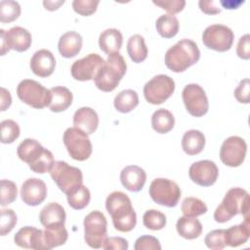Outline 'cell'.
<instances>
[{
	"instance_id": "f5cc1de1",
	"label": "cell",
	"mask_w": 250,
	"mask_h": 250,
	"mask_svg": "<svg viewBox=\"0 0 250 250\" xmlns=\"http://www.w3.org/2000/svg\"><path fill=\"white\" fill-rule=\"evenodd\" d=\"M243 1H239L238 3L235 4V2L233 1H220V4L222 6H224L225 9H229V10H231V9H237L239 7L240 4H242Z\"/></svg>"
},
{
	"instance_id": "8fae6325",
	"label": "cell",
	"mask_w": 250,
	"mask_h": 250,
	"mask_svg": "<svg viewBox=\"0 0 250 250\" xmlns=\"http://www.w3.org/2000/svg\"><path fill=\"white\" fill-rule=\"evenodd\" d=\"M174 90V80L166 74H158L145 84L144 96L147 103L151 104H160L172 96Z\"/></svg>"
},
{
	"instance_id": "2e32d148",
	"label": "cell",
	"mask_w": 250,
	"mask_h": 250,
	"mask_svg": "<svg viewBox=\"0 0 250 250\" xmlns=\"http://www.w3.org/2000/svg\"><path fill=\"white\" fill-rule=\"evenodd\" d=\"M104 62L105 61L100 55L92 53L80 60L75 61L70 67V72L75 80H94Z\"/></svg>"
},
{
	"instance_id": "9a60e30c",
	"label": "cell",
	"mask_w": 250,
	"mask_h": 250,
	"mask_svg": "<svg viewBox=\"0 0 250 250\" xmlns=\"http://www.w3.org/2000/svg\"><path fill=\"white\" fill-rule=\"evenodd\" d=\"M247 144L238 136L227 138L220 148V159L229 167L240 166L246 156Z\"/></svg>"
},
{
	"instance_id": "3957f363",
	"label": "cell",
	"mask_w": 250,
	"mask_h": 250,
	"mask_svg": "<svg viewBox=\"0 0 250 250\" xmlns=\"http://www.w3.org/2000/svg\"><path fill=\"white\" fill-rule=\"evenodd\" d=\"M200 59L197 44L190 39H182L170 47L165 54V64L174 72H183Z\"/></svg>"
},
{
	"instance_id": "d6a6232c",
	"label": "cell",
	"mask_w": 250,
	"mask_h": 250,
	"mask_svg": "<svg viewBox=\"0 0 250 250\" xmlns=\"http://www.w3.org/2000/svg\"><path fill=\"white\" fill-rule=\"evenodd\" d=\"M127 52L134 62L139 63L144 62L147 57V48L145 43V38L140 34L132 35L127 43Z\"/></svg>"
},
{
	"instance_id": "ee69618b",
	"label": "cell",
	"mask_w": 250,
	"mask_h": 250,
	"mask_svg": "<svg viewBox=\"0 0 250 250\" xmlns=\"http://www.w3.org/2000/svg\"><path fill=\"white\" fill-rule=\"evenodd\" d=\"M135 250H160L161 245L159 240L152 235L140 236L134 245Z\"/></svg>"
},
{
	"instance_id": "277c9868",
	"label": "cell",
	"mask_w": 250,
	"mask_h": 250,
	"mask_svg": "<svg viewBox=\"0 0 250 250\" xmlns=\"http://www.w3.org/2000/svg\"><path fill=\"white\" fill-rule=\"evenodd\" d=\"M249 194L241 188H231L225 194L221 204L214 212V219L218 223H226L237 214L248 216Z\"/></svg>"
},
{
	"instance_id": "60d3db41",
	"label": "cell",
	"mask_w": 250,
	"mask_h": 250,
	"mask_svg": "<svg viewBox=\"0 0 250 250\" xmlns=\"http://www.w3.org/2000/svg\"><path fill=\"white\" fill-rule=\"evenodd\" d=\"M18 195V188L14 182L10 180H1V206L4 207L13 203Z\"/></svg>"
},
{
	"instance_id": "7bdbcfd3",
	"label": "cell",
	"mask_w": 250,
	"mask_h": 250,
	"mask_svg": "<svg viewBox=\"0 0 250 250\" xmlns=\"http://www.w3.org/2000/svg\"><path fill=\"white\" fill-rule=\"evenodd\" d=\"M99 3V0H74L72 1V8L77 14L88 17L96 12Z\"/></svg>"
},
{
	"instance_id": "9c48e42d",
	"label": "cell",
	"mask_w": 250,
	"mask_h": 250,
	"mask_svg": "<svg viewBox=\"0 0 250 250\" xmlns=\"http://www.w3.org/2000/svg\"><path fill=\"white\" fill-rule=\"evenodd\" d=\"M68 154L74 160L84 161L92 154V144L88 135L76 127L67 128L62 136Z\"/></svg>"
},
{
	"instance_id": "e575fe53",
	"label": "cell",
	"mask_w": 250,
	"mask_h": 250,
	"mask_svg": "<svg viewBox=\"0 0 250 250\" xmlns=\"http://www.w3.org/2000/svg\"><path fill=\"white\" fill-rule=\"evenodd\" d=\"M66 197L68 205L71 208L75 210H81L89 204L91 199V193L88 188H86V186L81 185L73 191L66 194Z\"/></svg>"
},
{
	"instance_id": "603a6c76",
	"label": "cell",
	"mask_w": 250,
	"mask_h": 250,
	"mask_svg": "<svg viewBox=\"0 0 250 250\" xmlns=\"http://www.w3.org/2000/svg\"><path fill=\"white\" fill-rule=\"evenodd\" d=\"M65 211L62 205L57 202H50L42 208L39 214V221L44 228L64 225Z\"/></svg>"
},
{
	"instance_id": "e0dca14e",
	"label": "cell",
	"mask_w": 250,
	"mask_h": 250,
	"mask_svg": "<svg viewBox=\"0 0 250 250\" xmlns=\"http://www.w3.org/2000/svg\"><path fill=\"white\" fill-rule=\"evenodd\" d=\"M188 176L196 185L210 187L216 183L219 176V169L215 162L211 160H199L190 165Z\"/></svg>"
},
{
	"instance_id": "7402d4cb",
	"label": "cell",
	"mask_w": 250,
	"mask_h": 250,
	"mask_svg": "<svg viewBox=\"0 0 250 250\" xmlns=\"http://www.w3.org/2000/svg\"><path fill=\"white\" fill-rule=\"evenodd\" d=\"M73 125L87 135H91L99 126V116L97 112L89 106L80 107L73 114Z\"/></svg>"
},
{
	"instance_id": "f35d334b",
	"label": "cell",
	"mask_w": 250,
	"mask_h": 250,
	"mask_svg": "<svg viewBox=\"0 0 250 250\" xmlns=\"http://www.w3.org/2000/svg\"><path fill=\"white\" fill-rule=\"evenodd\" d=\"M1 143L12 144L20 137L19 124L11 119H5L1 122Z\"/></svg>"
},
{
	"instance_id": "ab89813d",
	"label": "cell",
	"mask_w": 250,
	"mask_h": 250,
	"mask_svg": "<svg viewBox=\"0 0 250 250\" xmlns=\"http://www.w3.org/2000/svg\"><path fill=\"white\" fill-rule=\"evenodd\" d=\"M204 242L206 246L210 249L221 250L225 248L226 245V229H214L209 231L205 238Z\"/></svg>"
},
{
	"instance_id": "f1b7e54d",
	"label": "cell",
	"mask_w": 250,
	"mask_h": 250,
	"mask_svg": "<svg viewBox=\"0 0 250 250\" xmlns=\"http://www.w3.org/2000/svg\"><path fill=\"white\" fill-rule=\"evenodd\" d=\"M176 229L180 236L191 240L197 238L201 234L202 225L195 218L183 216L178 219L176 224Z\"/></svg>"
},
{
	"instance_id": "ac0fdd59",
	"label": "cell",
	"mask_w": 250,
	"mask_h": 250,
	"mask_svg": "<svg viewBox=\"0 0 250 250\" xmlns=\"http://www.w3.org/2000/svg\"><path fill=\"white\" fill-rule=\"evenodd\" d=\"M46 196L47 187L41 179L29 178L21 185V197L26 205L37 206L45 200Z\"/></svg>"
},
{
	"instance_id": "836d02e7",
	"label": "cell",
	"mask_w": 250,
	"mask_h": 250,
	"mask_svg": "<svg viewBox=\"0 0 250 250\" xmlns=\"http://www.w3.org/2000/svg\"><path fill=\"white\" fill-rule=\"evenodd\" d=\"M157 32L163 38H172L179 31V21L173 15H161L155 22Z\"/></svg>"
},
{
	"instance_id": "4dcf8cb0",
	"label": "cell",
	"mask_w": 250,
	"mask_h": 250,
	"mask_svg": "<svg viewBox=\"0 0 250 250\" xmlns=\"http://www.w3.org/2000/svg\"><path fill=\"white\" fill-rule=\"evenodd\" d=\"M113 104L117 111L128 113L139 104V96L137 92L132 89L123 90L115 96Z\"/></svg>"
},
{
	"instance_id": "b9f144b4",
	"label": "cell",
	"mask_w": 250,
	"mask_h": 250,
	"mask_svg": "<svg viewBox=\"0 0 250 250\" xmlns=\"http://www.w3.org/2000/svg\"><path fill=\"white\" fill-rule=\"evenodd\" d=\"M17 224V215L13 209H2L0 217V233L2 236L9 233Z\"/></svg>"
},
{
	"instance_id": "f546056e",
	"label": "cell",
	"mask_w": 250,
	"mask_h": 250,
	"mask_svg": "<svg viewBox=\"0 0 250 250\" xmlns=\"http://www.w3.org/2000/svg\"><path fill=\"white\" fill-rule=\"evenodd\" d=\"M174 124V115L168 109L159 108L152 113L151 126L156 133L166 134L173 129Z\"/></svg>"
},
{
	"instance_id": "1f68e13d",
	"label": "cell",
	"mask_w": 250,
	"mask_h": 250,
	"mask_svg": "<svg viewBox=\"0 0 250 250\" xmlns=\"http://www.w3.org/2000/svg\"><path fill=\"white\" fill-rule=\"evenodd\" d=\"M43 232L44 242L47 250L64 244L68 238V232L64 225L45 228V230Z\"/></svg>"
},
{
	"instance_id": "d4e9b609",
	"label": "cell",
	"mask_w": 250,
	"mask_h": 250,
	"mask_svg": "<svg viewBox=\"0 0 250 250\" xmlns=\"http://www.w3.org/2000/svg\"><path fill=\"white\" fill-rule=\"evenodd\" d=\"M250 236L249 217H244V221L226 229V245L238 247L247 242Z\"/></svg>"
},
{
	"instance_id": "7dc6e473",
	"label": "cell",
	"mask_w": 250,
	"mask_h": 250,
	"mask_svg": "<svg viewBox=\"0 0 250 250\" xmlns=\"http://www.w3.org/2000/svg\"><path fill=\"white\" fill-rule=\"evenodd\" d=\"M105 250H127L128 249V241L120 236H112L106 237L103 247Z\"/></svg>"
},
{
	"instance_id": "52a82bcc",
	"label": "cell",
	"mask_w": 250,
	"mask_h": 250,
	"mask_svg": "<svg viewBox=\"0 0 250 250\" xmlns=\"http://www.w3.org/2000/svg\"><path fill=\"white\" fill-rule=\"evenodd\" d=\"M17 95L21 102L38 109L49 106L52 100L50 89L32 79L21 80L17 86Z\"/></svg>"
},
{
	"instance_id": "83f0119b",
	"label": "cell",
	"mask_w": 250,
	"mask_h": 250,
	"mask_svg": "<svg viewBox=\"0 0 250 250\" xmlns=\"http://www.w3.org/2000/svg\"><path fill=\"white\" fill-rule=\"evenodd\" d=\"M205 146V136L199 130L187 131L182 138L183 150L188 155L200 153Z\"/></svg>"
},
{
	"instance_id": "74e56055",
	"label": "cell",
	"mask_w": 250,
	"mask_h": 250,
	"mask_svg": "<svg viewBox=\"0 0 250 250\" xmlns=\"http://www.w3.org/2000/svg\"><path fill=\"white\" fill-rule=\"evenodd\" d=\"M21 15V6L17 1L2 0L0 2V21L11 22Z\"/></svg>"
},
{
	"instance_id": "4fadbf2b",
	"label": "cell",
	"mask_w": 250,
	"mask_h": 250,
	"mask_svg": "<svg viewBox=\"0 0 250 250\" xmlns=\"http://www.w3.org/2000/svg\"><path fill=\"white\" fill-rule=\"evenodd\" d=\"M31 41L30 32L21 26H14L7 31L0 29L1 56H4L10 50L24 52L29 49Z\"/></svg>"
},
{
	"instance_id": "5bb4252c",
	"label": "cell",
	"mask_w": 250,
	"mask_h": 250,
	"mask_svg": "<svg viewBox=\"0 0 250 250\" xmlns=\"http://www.w3.org/2000/svg\"><path fill=\"white\" fill-rule=\"evenodd\" d=\"M183 102L188 112L194 117L205 115L209 109L208 98L201 86L190 83L185 86L182 92Z\"/></svg>"
},
{
	"instance_id": "cb8c5ba5",
	"label": "cell",
	"mask_w": 250,
	"mask_h": 250,
	"mask_svg": "<svg viewBox=\"0 0 250 250\" xmlns=\"http://www.w3.org/2000/svg\"><path fill=\"white\" fill-rule=\"evenodd\" d=\"M82 37L76 31H67L63 33L58 43L60 54L66 59H70L78 55L82 48Z\"/></svg>"
},
{
	"instance_id": "c3c4849f",
	"label": "cell",
	"mask_w": 250,
	"mask_h": 250,
	"mask_svg": "<svg viewBox=\"0 0 250 250\" xmlns=\"http://www.w3.org/2000/svg\"><path fill=\"white\" fill-rule=\"evenodd\" d=\"M236 55L243 60L250 59V35L248 33L239 38L236 47Z\"/></svg>"
},
{
	"instance_id": "ba28073f",
	"label": "cell",
	"mask_w": 250,
	"mask_h": 250,
	"mask_svg": "<svg viewBox=\"0 0 250 250\" xmlns=\"http://www.w3.org/2000/svg\"><path fill=\"white\" fill-rule=\"evenodd\" d=\"M85 242L95 249L102 248L106 239L107 222L104 215L98 210L90 212L84 218Z\"/></svg>"
},
{
	"instance_id": "8992f818",
	"label": "cell",
	"mask_w": 250,
	"mask_h": 250,
	"mask_svg": "<svg viewBox=\"0 0 250 250\" xmlns=\"http://www.w3.org/2000/svg\"><path fill=\"white\" fill-rule=\"evenodd\" d=\"M51 178L58 188L65 194L70 193L80 187L83 182V175L79 168L69 165L64 161H55L49 171Z\"/></svg>"
},
{
	"instance_id": "f6af8a7d",
	"label": "cell",
	"mask_w": 250,
	"mask_h": 250,
	"mask_svg": "<svg viewBox=\"0 0 250 250\" xmlns=\"http://www.w3.org/2000/svg\"><path fill=\"white\" fill-rule=\"evenodd\" d=\"M153 4L160 7L169 13V15H175L183 11L186 6L185 0H153Z\"/></svg>"
},
{
	"instance_id": "6da1fadb",
	"label": "cell",
	"mask_w": 250,
	"mask_h": 250,
	"mask_svg": "<svg viewBox=\"0 0 250 250\" xmlns=\"http://www.w3.org/2000/svg\"><path fill=\"white\" fill-rule=\"evenodd\" d=\"M105 208L111 216L115 229L121 232L131 231L137 224V215L128 195L122 191H112L106 197Z\"/></svg>"
},
{
	"instance_id": "681fc988",
	"label": "cell",
	"mask_w": 250,
	"mask_h": 250,
	"mask_svg": "<svg viewBox=\"0 0 250 250\" xmlns=\"http://www.w3.org/2000/svg\"><path fill=\"white\" fill-rule=\"evenodd\" d=\"M217 4H218V2H215V1L200 0L198 2V6H199L200 10L207 15H216V14L221 13V9Z\"/></svg>"
},
{
	"instance_id": "484cf974",
	"label": "cell",
	"mask_w": 250,
	"mask_h": 250,
	"mask_svg": "<svg viewBox=\"0 0 250 250\" xmlns=\"http://www.w3.org/2000/svg\"><path fill=\"white\" fill-rule=\"evenodd\" d=\"M122 42V34L116 28H107L104 30L99 36L100 49L107 55L118 53L121 49Z\"/></svg>"
},
{
	"instance_id": "f907efd6",
	"label": "cell",
	"mask_w": 250,
	"mask_h": 250,
	"mask_svg": "<svg viewBox=\"0 0 250 250\" xmlns=\"http://www.w3.org/2000/svg\"><path fill=\"white\" fill-rule=\"evenodd\" d=\"M12 104V97L10 92L1 87V111L6 110Z\"/></svg>"
},
{
	"instance_id": "5b68a950",
	"label": "cell",
	"mask_w": 250,
	"mask_h": 250,
	"mask_svg": "<svg viewBox=\"0 0 250 250\" xmlns=\"http://www.w3.org/2000/svg\"><path fill=\"white\" fill-rule=\"evenodd\" d=\"M126 69L127 64L122 55L119 52L110 54L96 75L95 85L103 92H111L118 86L126 73Z\"/></svg>"
},
{
	"instance_id": "ffe728a7",
	"label": "cell",
	"mask_w": 250,
	"mask_h": 250,
	"mask_svg": "<svg viewBox=\"0 0 250 250\" xmlns=\"http://www.w3.org/2000/svg\"><path fill=\"white\" fill-rule=\"evenodd\" d=\"M56 66L54 55L47 49L36 51L30 60V68L32 72L39 77L50 76Z\"/></svg>"
},
{
	"instance_id": "44dd1931",
	"label": "cell",
	"mask_w": 250,
	"mask_h": 250,
	"mask_svg": "<svg viewBox=\"0 0 250 250\" xmlns=\"http://www.w3.org/2000/svg\"><path fill=\"white\" fill-rule=\"evenodd\" d=\"M122 186L133 192L140 191L146 181V174L143 168L137 165H129L120 172Z\"/></svg>"
},
{
	"instance_id": "4316f807",
	"label": "cell",
	"mask_w": 250,
	"mask_h": 250,
	"mask_svg": "<svg viewBox=\"0 0 250 250\" xmlns=\"http://www.w3.org/2000/svg\"><path fill=\"white\" fill-rule=\"evenodd\" d=\"M52 100L49 108L53 112H62L67 109L72 104L73 96L70 90L63 86H56L50 89Z\"/></svg>"
},
{
	"instance_id": "bcb514c9",
	"label": "cell",
	"mask_w": 250,
	"mask_h": 250,
	"mask_svg": "<svg viewBox=\"0 0 250 250\" xmlns=\"http://www.w3.org/2000/svg\"><path fill=\"white\" fill-rule=\"evenodd\" d=\"M250 81L248 78L241 80L234 90V97L241 104H249L250 102Z\"/></svg>"
},
{
	"instance_id": "d590c367",
	"label": "cell",
	"mask_w": 250,
	"mask_h": 250,
	"mask_svg": "<svg viewBox=\"0 0 250 250\" xmlns=\"http://www.w3.org/2000/svg\"><path fill=\"white\" fill-rule=\"evenodd\" d=\"M181 209L184 216L190 218H196L207 212L206 204L201 199L192 196L186 197L183 200Z\"/></svg>"
},
{
	"instance_id": "d6986e66",
	"label": "cell",
	"mask_w": 250,
	"mask_h": 250,
	"mask_svg": "<svg viewBox=\"0 0 250 250\" xmlns=\"http://www.w3.org/2000/svg\"><path fill=\"white\" fill-rule=\"evenodd\" d=\"M43 230L34 227H23L14 236L15 244L25 249L47 250L44 242Z\"/></svg>"
},
{
	"instance_id": "7c38bea8",
	"label": "cell",
	"mask_w": 250,
	"mask_h": 250,
	"mask_svg": "<svg viewBox=\"0 0 250 250\" xmlns=\"http://www.w3.org/2000/svg\"><path fill=\"white\" fill-rule=\"evenodd\" d=\"M234 34L232 30L225 24H211L202 33L203 44L211 50L217 52L229 51L233 43Z\"/></svg>"
},
{
	"instance_id": "7a4b0ae2",
	"label": "cell",
	"mask_w": 250,
	"mask_h": 250,
	"mask_svg": "<svg viewBox=\"0 0 250 250\" xmlns=\"http://www.w3.org/2000/svg\"><path fill=\"white\" fill-rule=\"evenodd\" d=\"M19 158L27 163L31 171L44 174L50 171L54 161L53 153L34 139H24L18 146Z\"/></svg>"
},
{
	"instance_id": "8d00e7d4",
	"label": "cell",
	"mask_w": 250,
	"mask_h": 250,
	"mask_svg": "<svg viewBox=\"0 0 250 250\" xmlns=\"http://www.w3.org/2000/svg\"><path fill=\"white\" fill-rule=\"evenodd\" d=\"M143 224L148 229L159 230L166 225V216L158 210L149 209L143 216Z\"/></svg>"
},
{
	"instance_id": "30bf717a",
	"label": "cell",
	"mask_w": 250,
	"mask_h": 250,
	"mask_svg": "<svg viewBox=\"0 0 250 250\" xmlns=\"http://www.w3.org/2000/svg\"><path fill=\"white\" fill-rule=\"evenodd\" d=\"M151 199L162 206L175 207L181 197V189L177 183L166 178L154 179L148 189Z\"/></svg>"
},
{
	"instance_id": "816d5d0a",
	"label": "cell",
	"mask_w": 250,
	"mask_h": 250,
	"mask_svg": "<svg viewBox=\"0 0 250 250\" xmlns=\"http://www.w3.org/2000/svg\"><path fill=\"white\" fill-rule=\"evenodd\" d=\"M64 3V1L61 0V1H49V0H45L43 1V5L45 7L46 10H49V11H55L57 9L60 8L61 5H62Z\"/></svg>"
}]
</instances>
